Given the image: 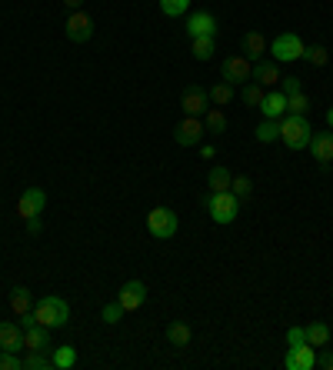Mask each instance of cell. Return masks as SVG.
<instances>
[{"label": "cell", "instance_id": "39", "mask_svg": "<svg viewBox=\"0 0 333 370\" xmlns=\"http://www.w3.org/2000/svg\"><path fill=\"white\" fill-rule=\"evenodd\" d=\"M294 90H300V80L296 77H283V94H294Z\"/></svg>", "mask_w": 333, "mask_h": 370}, {"label": "cell", "instance_id": "42", "mask_svg": "<svg viewBox=\"0 0 333 370\" xmlns=\"http://www.w3.org/2000/svg\"><path fill=\"white\" fill-rule=\"evenodd\" d=\"M60 4H64L67 11H80V4H84V0H60Z\"/></svg>", "mask_w": 333, "mask_h": 370}, {"label": "cell", "instance_id": "17", "mask_svg": "<svg viewBox=\"0 0 333 370\" xmlns=\"http://www.w3.org/2000/svg\"><path fill=\"white\" fill-rule=\"evenodd\" d=\"M51 347V331L47 327H40V324H30V327H24V350L30 354V350H47Z\"/></svg>", "mask_w": 333, "mask_h": 370}, {"label": "cell", "instance_id": "15", "mask_svg": "<svg viewBox=\"0 0 333 370\" xmlns=\"http://www.w3.org/2000/svg\"><path fill=\"white\" fill-rule=\"evenodd\" d=\"M307 151L313 153V160H317L320 167H330V160H333V134H313Z\"/></svg>", "mask_w": 333, "mask_h": 370}, {"label": "cell", "instance_id": "3", "mask_svg": "<svg viewBox=\"0 0 333 370\" xmlns=\"http://www.w3.org/2000/svg\"><path fill=\"white\" fill-rule=\"evenodd\" d=\"M310 137H313V130H310L307 117H300V114L280 117V141L287 151H307Z\"/></svg>", "mask_w": 333, "mask_h": 370}, {"label": "cell", "instance_id": "30", "mask_svg": "<svg viewBox=\"0 0 333 370\" xmlns=\"http://www.w3.org/2000/svg\"><path fill=\"white\" fill-rule=\"evenodd\" d=\"M240 97H244V103L247 107H256V110H260V103H263V97H267V87H260V84H244V94H240Z\"/></svg>", "mask_w": 333, "mask_h": 370}, {"label": "cell", "instance_id": "23", "mask_svg": "<svg viewBox=\"0 0 333 370\" xmlns=\"http://www.w3.org/2000/svg\"><path fill=\"white\" fill-rule=\"evenodd\" d=\"M166 340H170V347H187L193 340V331L183 320H174V324L166 327Z\"/></svg>", "mask_w": 333, "mask_h": 370}, {"label": "cell", "instance_id": "13", "mask_svg": "<svg viewBox=\"0 0 333 370\" xmlns=\"http://www.w3.org/2000/svg\"><path fill=\"white\" fill-rule=\"evenodd\" d=\"M180 107H183V114L204 117L207 107H210V97H207V90H200V87H187L183 97H180Z\"/></svg>", "mask_w": 333, "mask_h": 370}, {"label": "cell", "instance_id": "8", "mask_svg": "<svg viewBox=\"0 0 333 370\" xmlns=\"http://www.w3.org/2000/svg\"><path fill=\"white\" fill-rule=\"evenodd\" d=\"M64 34L67 40H74V44H87L93 37V20H90L84 11H70V17L64 20Z\"/></svg>", "mask_w": 333, "mask_h": 370}, {"label": "cell", "instance_id": "33", "mask_svg": "<svg viewBox=\"0 0 333 370\" xmlns=\"http://www.w3.org/2000/svg\"><path fill=\"white\" fill-rule=\"evenodd\" d=\"M127 310L117 304V300H110V304H103V310H100V320L103 324H120V317H124Z\"/></svg>", "mask_w": 333, "mask_h": 370}, {"label": "cell", "instance_id": "4", "mask_svg": "<svg viewBox=\"0 0 333 370\" xmlns=\"http://www.w3.org/2000/svg\"><path fill=\"white\" fill-rule=\"evenodd\" d=\"M270 53H273V60H277V64L303 60V57H307V44L296 37V34L283 30V34H277V37H273V44H270Z\"/></svg>", "mask_w": 333, "mask_h": 370}, {"label": "cell", "instance_id": "16", "mask_svg": "<svg viewBox=\"0 0 333 370\" xmlns=\"http://www.w3.org/2000/svg\"><path fill=\"white\" fill-rule=\"evenodd\" d=\"M244 53H247V60H263L270 53V40L260 34V30H250V34H244Z\"/></svg>", "mask_w": 333, "mask_h": 370}, {"label": "cell", "instance_id": "26", "mask_svg": "<svg viewBox=\"0 0 333 370\" xmlns=\"http://www.w3.org/2000/svg\"><path fill=\"white\" fill-rule=\"evenodd\" d=\"M207 97H210L214 107H227V103L233 101V87L227 84V80H220V84H214V87L207 90Z\"/></svg>", "mask_w": 333, "mask_h": 370}, {"label": "cell", "instance_id": "37", "mask_svg": "<svg viewBox=\"0 0 333 370\" xmlns=\"http://www.w3.org/2000/svg\"><path fill=\"white\" fill-rule=\"evenodd\" d=\"M307 344V327H290L287 331V347H300Z\"/></svg>", "mask_w": 333, "mask_h": 370}, {"label": "cell", "instance_id": "25", "mask_svg": "<svg viewBox=\"0 0 333 370\" xmlns=\"http://www.w3.org/2000/svg\"><path fill=\"white\" fill-rule=\"evenodd\" d=\"M51 360H53V367H57V370H70L74 364H77V347L60 344V347H57V350L51 354Z\"/></svg>", "mask_w": 333, "mask_h": 370}, {"label": "cell", "instance_id": "27", "mask_svg": "<svg viewBox=\"0 0 333 370\" xmlns=\"http://www.w3.org/2000/svg\"><path fill=\"white\" fill-rule=\"evenodd\" d=\"M307 344L317 347V350L327 347V344H330V327H327V324H310V327H307Z\"/></svg>", "mask_w": 333, "mask_h": 370}, {"label": "cell", "instance_id": "5", "mask_svg": "<svg viewBox=\"0 0 333 370\" xmlns=\"http://www.w3.org/2000/svg\"><path fill=\"white\" fill-rule=\"evenodd\" d=\"M177 227H180V220L170 207H154V210L147 214V234H150L154 241H170V237L177 234Z\"/></svg>", "mask_w": 333, "mask_h": 370}, {"label": "cell", "instance_id": "19", "mask_svg": "<svg viewBox=\"0 0 333 370\" xmlns=\"http://www.w3.org/2000/svg\"><path fill=\"white\" fill-rule=\"evenodd\" d=\"M254 80L260 84V87H277L283 77H280V70H277V64H270V60H256L254 64Z\"/></svg>", "mask_w": 333, "mask_h": 370}, {"label": "cell", "instance_id": "29", "mask_svg": "<svg viewBox=\"0 0 333 370\" xmlns=\"http://www.w3.org/2000/svg\"><path fill=\"white\" fill-rule=\"evenodd\" d=\"M307 110H310V101H307V94H303V90H294V94H287V114L307 117Z\"/></svg>", "mask_w": 333, "mask_h": 370}, {"label": "cell", "instance_id": "10", "mask_svg": "<svg viewBox=\"0 0 333 370\" xmlns=\"http://www.w3.org/2000/svg\"><path fill=\"white\" fill-rule=\"evenodd\" d=\"M283 367L287 370H317V347H310V344L287 347Z\"/></svg>", "mask_w": 333, "mask_h": 370}, {"label": "cell", "instance_id": "7", "mask_svg": "<svg viewBox=\"0 0 333 370\" xmlns=\"http://www.w3.org/2000/svg\"><path fill=\"white\" fill-rule=\"evenodd\" d=\"M44 204H47V193L40 187H27L20 197H17V217L20 220H34L44 214Z\"/></svg>", "mask_w": 333, "mask_h": 370}, {"label": "cell", "instance_id": "43", "mask_svg": "<svg viewBox=\"0 0 333 370\" xmlns=\"http://www.w3.org/2000/svg\"><path fill=\"white\" fill-rule=\"evenodd\" d=\"M327 124H330V130H333V107L327 110Z\"/></svg>", "mask_w": 333, "mask_h": 370}, {"label": "cell", "instance_id": "9", "mask_svg": "<svg viewBox=\"0 0 333 370\" xmlns=\"http://www.w3.org/2000/svg\"><path fill=\"white\" fill-rule=\"evenodd\" d=\"M223 80L230 87H240L247 80H254V60H247V57H227L223 60Z\"/></svg>", "mask_w": 333, "mask_h": 370}, {"label": "cell", "instance_id": "20", "mask_svg": "<svg viewBox=\"0 0 333 370\" xmlns=\"http://www.w3.org/2000/svg\"><path fill=\"white\" fill-rule=\"evenodd\" d=\"M230 180H233L230 167L214 164L210 167V174H207V187H210V191H230Z\"/></svg>", "mask_w": 333, "mask_h": 370}, {"label": "cell", "instance_id": "12", "mask_svg": "<svg viewBox=\"0 0 333 370\" xmlns=\"http://www.w3.org/2000/svg\"><path fill=\"white\" fill-rule=\"evenodd\" d=\"M187 34H190V40L193 37H217V17L210 11H197L187 20Z\"/></svg>", "mask_w": 333, "mask_h": 370}, {"label": "cell", "instance_id": "32", "mask_svg": "<svg viewBox=\"0 0 333 370\" xmlns=\"http://www.w3.org/2000/svg\"><path fill=\"white\" fill-rule=\"evenodd\" d=\"M230 193L237 197V200H240V204H244L247 197L254 193V184H250V177H233V180H230Z\"/></svg>", "mask_w": 333, "mask_h": 370}, {"label": "cell", "instance_id": "18", "mask_svg": "<svg viewBox=\"0 0 333 370\" xmlns=\"http://www.w3.org/2000/svg\"><path fill=\"white\" fill-rule=\"evenodd\" d=\"M24 347V327L20 324H0V350H20Z\"/></svg>", "mask_w": 333, "mask_h": 370}, {"label": "cell", "instance_id": "40", "mask_svg": "<svg viewBox=\"0 0 333 370\" xmlns=\"http://www.w3.org/2000/svg\"><path fill=\"white\" fill-rule=\"evenodd\" d=\"M24 224H27V234H30V237H37V234H40V217L24 220Z\"/></svg>", "mask_w": 333, "mask_h": 370}, {"label": "cell", "instance_id": "24", "mask_svg": "<svg viewBox=\"0 0 333 370\" xmlns=\"http://www.w3.org/2000/svg\"><path fill=\"white\" fill-rule=\"evenodd\" d=\"M204 127L207 134H223L227 130V114H223V107H207V114H204Z\"/></svg>", "mask_w": 333, "mask_h": 370}, {"label": "cell", "instance_id": "11", "mask_svg": "<svg viewBox=\"0 0 333 370\" xmlns=\"http://www.w3.org/2000/svg\"><path fill=\"white\" fill-rule=\"evenodd\" d=\"M143 300H147V283H143V281H127L120 291H117V304L124 307L127 314L141 310Z\"/></svg>", "mask_w": 333, "mask_h": 370}, {"label": "cell", "instance_id": "28", "mask_svg": "<svg viewBox=\"0 0 333 370\" xmlns=\"http://www.w3.org/2000/svg\"><path fill=\"white\" fill-rule=\"evenodd\" d=\"M254 137L260 143H273V141H280V120H263L260 127L254 130Z\"/></svg>", "mask_w": 333, "mask_h": 370}, {"label": "cell", "instance_id": "21", "mask_svg": "<svg viewBox=\"0 0 333 370\" xmlns=\"http://www.w3.org/2000/svg\"><path fill=\"white\" fill-rule=\"evenodd\" d=\"M11 310L13 317H24L27 310H34V294L27 287H13L11 291Z\"/></svg>", "mask_w": 333, "mask_h": 370}, {"label": "cell", "instance_id": "22", "mask_svg": "<svg viewBox=\"0 0 333 370\" xmlns=\"http://www.w3.org/2000/svg\"><path fill=\"white\" fill-rule=\"evenodd\" d=\"M190 51L200 64H207V60H214V53H217V37H193Z\"/></svg>", "mask_w": 333, "mask_h": 370}, {"label": "cell", "instance_id": "34", "mask_svg": "<svg viewBox=\"0 0 333 370\" xmlns=\"http://www.w3.org/2000/svg\"><path fill=\"white\" fill-rule=\"evenodd\" d=\"M160 11L166 17H180V13L190 11V0H160Z\"/></svg>", "mask_w": 333, "mask_h": 370}, {"label": "cell", "instance_id": "1", "mask_svg": "<svg viewBox=\"0 0 333 370\" xmlns=\"http://www.w3.org/2000/svg\"><path fill=\"white\" fill-rule=\"evenodd\" d=\"M34 320H37L40 327H47V331H53V327H67V320H70V304L57 294L40 297L37 304H34Z\"/></svg>", "mask_w": 333, "mask_h": 370}, {"label": "cell", "instance_id": "2", "mask_svg": "<svg viewBox=\"0 0 333 370\" xmlns=\"http://www.w3.org/2000/svg\"><path fill=\"white\" fill-rule=\"evenodd\" d=\"M204 210L210 214V220L214 224H233L237 220V214H240V200L233 197L230 191H210L204 197Z\"/></svg>", "mask_w": 333, "mask_h": 370}, {"label": "cell", "instance_id": "38", "mask_svg": "<svg viewBox=\"0 0 333 370\" xmlns=\"http://www.w3.org/2000/svg\"><path fill=\"white\" fill-rule=\"evenodd\" d=\"M323 354H317V370H333V354L327 347H320Z\"/></svg>", "mask_w": 333, "mask_h": 370}, {"label": "cell", "instance_id": "35", "mask_svg": "<svg viewBox=\"0 0 333 370\" xmlns=\"http://www.w3.org/2000/svg\"><path fill=\"white\" fill-rule=\"evenodd\" d=\"M0 370H24V360L13 357V350H0Z\"/></svg>", "mask_w": 333, "mask_h": 370}, {"label": "cell", "instance_id": "6", "mask_svg": "<svg viewBox=\"0 0 333 370\" xmlns=\"http://www.w3.org/2000/svg\"><path fill=\"white\" fill-rule=\"evenodd\" d=\"M207 137V127H204V117H183L177 124V130H174V141L180 143V147H197V143H204Z\"/></svg>", "mask_w": 333, "mask_h": 370}, {"label": "cell", "instance_id": "14", "mask_svg": "<svg viewBox=\"0 0 333 370\" xmlns=\"http://www.w3.org/2000/svg\"><path fill=\"white\" fill-rule=\"evenodd\" d=\"M260 114H263V120H280V117H287V94H283V90H267V97L260 103Z\"/></svg>", "mask_w": 333, "mask_h": 370}, {"label": "cell", "instance_id": "41", "mask_svg": "<svg viewBox=\"0 0 333 370\" xmlns=\"http://www.w3.org/2000/svg\"><path fill=\"white\" fill-rule=\"evenodd\" d=\"M200 153L210 160V157H217V147H214V143H200Z\"/></svg>", "mask_w": 333, "mask_h": 370}, {"label": "cell", "instance_id": "31", "mask_svg": "<svg viewBox=\"0 0 333 370\" xmlns=\"http://www.w3.org/2000/svg\"><path fill=\"white\" fill-rule=\"evenodd\" d=\"M51 367H53V360L44 357V350H30L24 357V370H51Z\"/></svg>", "mask_w": 333, "mask_h": 370}, {"label": "cell", "instance_id": "36", "mask_svg": "<svg viewBox=\"0 0 333 370\" xmlns=\"http://www.w3.org/2000/svg\"><path fill=\"white\" fill-rule=\"evenodd\" d=\"M307 60H310L313 67H327L330 53H327V47H307Z\"/></svg>", "mask_w": 333, "mask_h": 370}]
</instances>
